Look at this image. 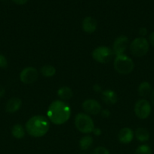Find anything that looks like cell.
<instances>
[{
	"label": "cell",
	"mask_w": 154,
	"mask_h": 154,
	"mask_svg": "<svg viewBox=\"0 0 154 154\" xmlns=\"http://www.w3.org/2000/svg\"><path fill=\"white\" fill-rule=\"evenodd\" d=\"M22 105V101L19 98L14 97L8 101L5 106V111L9 114H13L17 112L21 108Z\"/></svg>",
	"instance_id": "5bb4252c"
},
{
	"label": "cell",
	"mask_w": 154,
	"mask_h": 154,
	"mask_svg": "<svg viewBox=\"0 0 154 154\" xmlns=\"http://www.w3.org/2000/svg\"><path fill=\"white\" fill-rule=\"evenodd\" d=\"M103 102L107 105H115L118 101V96L116 92L112 90H106L102 92L101 96Z\"/></svg>",
	"instance_id": "4fadbf2b"
},
{
	"label": "cell",
	"mask_w": 154,
	"mask_h": 154,
	"mask_svg": "<svg viewBox=\"0 0 154 154\" xmlns=\"http://www.w3.org/2000/svg\"><path fill=\"white\" fill-rule=\"evenodd\" d=\"M93 138L90 135H85L82 137L79 141V147L82 150L85 151L88 150L93 144Z\"/></svg>",
	"instance_id": "ac0fdd59"
},
{
	"label": "cell",
	"mask_w": 154,
	"mask_h": 154,
	"mask_svg": "<svg viewBox=\"0 0 154 154\" xmlns=\"http://www.w3.org/2000/svg\"><path fill=\"white\" fill-rule=\"evenodd\" d=\"M39 78V72L34 67H27L21 71L20 79L25 84H31L36 81Z\"/></svg>",
	"instance_id": "ba28073f"
},
{
	"label": "cell",
	"mask_w": 154,
	"mask_h": 154,
	"mask_svg": "<svg viewBox=\"0 0 154 154\" xmlns=\"http://www.w3.org/2000/svg\"><path fill=\"white\" fill-rule=\"evenodd\" d=\"M57 96L62 101H66L72 97L73 93L69 87H62L57 90Z\"/></svg>",
	"instance_id": "9a60e30c"
},
{
	"label": "cell",
	"mask_w": 154,
	"mask_h": 154,
	"mask_svg": "<svg viewBox=\"0 0 154 154\" xmlns=\"http://www.w3.org/2000/svg\"><path fill=\"white\" fill-rule=\"evenodd\" d=\"M149 49V42L145 38L139 37L131 42L130 45V51L133 55L136 57H143L146 55Z\"/></svg>",
	"instance_id": "5b68a950"
},
{
	"label": "cell",
	"mask_w": 154,
	"mask_h": 154,
	"mask_svg": "<svg viewBox=\"0 0 154 154\" xmlns=\"http://www.w3.org/2000/svg\"><path fill=\"white\" fill-rule=\"evenodd\" d=\"M75 126L80 132L84 134L91 133L95 129V124L91 117L83 113H79L75 116Z\"/></svg>",
	"instance_id": "277c9868"
},
{
	"label": "cell",
	"mask_w": 154,
	"mask_h": 154,
	"mask_svg": "<svg viewBox=\"0 0 154 154\" xmlns=\"http://www.w3.org/2000/svg\"><path fill=\"white\" fill-rule=\"evenodd\" d=\"M98 23L97 20L92 17H86L84 18L82 23L83 31L87 33H93L96 31Z\"/></svg>",
	"instance_id": "7c38bea8"
},
{
	"label": "cell",
	"mask_w": 154,
	"mask_h": 154,
	"mask_svg": "<svg viewBox=\"0 0 154 154\" xmlns=\"http://www.w3.org/2000/svg\"><path fill=\"white\" fill-rule=\"evenodd\" d=\"M5 93V88L2 87V86L0 85V98L3 97Z\"/></svg>",
	"instance_id": "f546056e"
},
{
	"label": "cell",
	"mask_w": 154,
	"mask_h": 154,
	"mask_svg": "<svg viewBox=\"0 0 154 154\" xmlns=\"http://www.w3.org/2000/svg\"><path fill=\"white\" fill-rule=\"evenodd\" d=\"M93 90H94V91L99 93V92L101 91V86L98 85V84H95V85H94V87H93Z\"/></svg>",
	"instance_id": "f1b7e54d"
},
{
	"label": "cell",
	"mask_w": 154,
	"mask_h": 154,
	"mask_svg": "<svg viewBox=\"0 0 154 154\" xmlns=\"http://www.w3.org/2000/svg\"><path fill=\"white\" fill-rule=\"evenodd\" d=\"M114 69L118 73L122 75H128L133 71L134 68V63L133 60L128 56L122 55L116 56L113 63Z\"/></svg>",
	"instance_id": "3957f363"
},
{
	"label": "cell",
	"mask_w": 154,
	"mask_h": 154,
	"mask_svg": "<svg viewBox=\"0 0 154 154\" xmlns=\"http://www.w3.org/2000/svg\"><path fill=\"white\" fill-rule=\"evenodd\" d=\"M91 154H110V151L104 147H98L92 151Z\"/></svg>",
	"instance_id": "7402d4cb"
},
{
	"label": "cell",
	"mask_w": 154,
	"mask_h": 154,
	"mask_svg": "<svg viewBox=\"0 0 154 154\" xmlns=\"http://www.w3.org/2000/svg\"><path fill=\"white\" fill-rule=\"evenodd\" d=\"M47 116L48 120L54 124L62 125L67 122L70 117V107L63 101L55 100L48 106Z\"/></svg>",
	"instance_id": "6da1fadb"
},
{
	"label": "cell",
	"mask_w": 154,
	"mask_h": 154,
	"mask_svg": "<svg viewBox=\"0 0 154 154\" xmlns=\"http://www.w3.org/2000/svg\"><path fill=\"white\" fill-rule=\"evenodd\" d=\"M15 4L17 5H24L29 1V0H12Z\"/></svg>",
	"instance_id": "4316f807"
},
{
	"label": "cell",
	"mask_w": 154,
	"mask_h": 154,
	"mask_svg": "<svg viewBox=\"0 0 154 154\" xmlns=\"http://www.w3.org/2000/svg\"><path fill=\"white\" fill-rule=\"evenodd\" d=\"M129 44L128 38L125 35H120L114 41L113 44V54L116 56L124 54Z\"/></svg>",
	"instance_id": "9c48e42d"
},
{
	"label": "cell",
	"mask_w": 154,
	"mask_h": 154,
	"mask_svg": "<svg viewBox=\"0 0 154 154\" xmlns=\"http://www.w3.org/2000/svg\"><path fill=\"white\" fill-rule=\"evenodd\" d=\"M11 134L14 138L17 139H22L25 135V132L22 125L19 123L14 125L11 129Z\"/></svg>",
	"instance_id": "d6986e66"
},
{
	"label": "cell",
	"mask_w": 154,
	"mask_h": 154,
	"mask_svg": "<svg viewBox=\"0 0 154 154\" xmlns=\"http://www.w3.org/2000/svg\"><path fill=\"white\" fill-rule=\"evenodd\" d=\"M113 50L107 46H99L92 51V58L100 63H107L113 57Z\"/></svg>",
	"instance_id": "8992f818"
},
{
	"label": "cell",
	"mask_w": 154,
	"mask_h": 154,
	"mask_svg": "<svg viewBox=\"0 0 154 154\" xmlns=\"http://www.w3.org/2000/svg\"><path fill=\"white\" fill-rule=\"evenodd\" d=\"M92 132H93L95 135L99 136V135H101V133H102V131H101V129H100V128H95Z\"/></svg>",
	"instance_id": "484cf974"
},
{
	"label": "cell",
	"mask_w": 154,
	"mask_h": 154,
	"mask_svg": "<svg viewBox=\"0 0 154 154\" xmlns=\"http://www.w3.org/2000/svg\"><path fill=\"white\" fill-rule=\"evenodd\" d=\"M27 133L35 138L42 137L48 132L50 123L44 116L36 115L29 119L25 125Z\"/></svg>",
	"instance_id": "7a4b0ae2"
},
{
	"label": "cell",
	"mask_w": 154,
	"mask_h": 154,
	"mask_svg": "<svg viewBox=\"0 0 154 154\" xmlns=\"http://www.w3.org/2000/svg\"><path fill=\"white\" fill-rule=\"evenodd\" d=\"M80 154H86V153H80Z\"/></svg>",
	"instance_id": "1f68e13d"
},
{
	"label": "cell",
	"mask_w": 154,
	"mask_h": 154,
	"mask_svg": "<svg viewBox=\"0 0 154 154\" xmlns=\"http://www.w3.org/2000/svg\"><path fill=\"white\" fill-rule=\"evenodd\" d=\"M150 99H151V102H152V105H153V106H154V90H152V93H151Z\"/></svg>",
	"instance_id": "4dcf8cb0"
},
{
	"label": "cell",
	"mask_w": 154,
	"mask_h": 154,
	"mask_svg": "<svg viewBox=\"0 0 154 154\" xmlns=\"http://www.w3.org/2000/svg\"><path fill=\"white\" fill-rule=\"evenodd\" d=\"M41 73L45 78H51L56 73L55 68L51 65H45L40 69Z\"/></svg>",
	"instance_id": "ffe728a7"
},
{
	"label": "cell",
	"mask_w": 154,
	"mask_h": 154,
	"mask_svg": "<svg viewBox=\"0 0 154 154\" xmlns=\"http://www.w3.org/2000/svg\"><path fill=\"white\" fill-rule=\"evenodd\" d=\"M101 116H102L103 117H104V118H107V117H109L110 116V111L107 109L102 110V111H101Z\"/></svg>",
	"instance_id": "d4e9b609"
},
{
	"label": "cell",
	"mask_w": 154,
	"mask_h": 154,
	"mask_svg": "<svg viewBox=\"0 0 154 154\" xmlns=\"http://www.w3.org/2000/svg\"><path fill=\"white\" fill-rule=\"evenodd\" d=\"M82 108L85 112L91 115H97L101 111V105L95 99H86L82 103Z\"/></svg>",
	"instance_id": "30bf717a"
},
{
	"label": "cell",
	"mask_w": 154,
	"mask_h": 154,
	"mask_svg": "<svg viewBox=\"0 0 154 154\" xmlns=\"http://www.w3.org/2000/svg\"><path fill=\"white\" fill-rule=\"evenodd\" d=\"M134 132L128 127L122 128L118 134V139L122 144H129L134 138Z\"/></svg>",
	"instance_id": "8fae6325"
},
{
	"label": "cell",
	"mask_w": 154,
	"mask_h": 154,
	"mask_svg": "<svg viewBox=\"0 0 154 154\" xmlns=\"http://www.w3.org/2000/svg\"><path fill=\"white\" fill-rule=\"evenodd\" d=\"M138 33L140 35V37L144 38V36L146 35V34H147V29H146V27H141V28H140V29H139Z\"/></svg>",
	"instance_id": "cb8c5ba5"
},
{
	"label": "cell",
	"mask_w": 154,
	"mask_h": 154,
	"mask_svg": "<svg viewBox=\"0 0 154 154\" xmlns=\"http://www.w3.org/2000/svg\"><path fill=\"white\" fill-rule=\"evenodd\" d=\"M134 135H135L137 140H138L140 142H145L149 139V133L147 129H146L145 128H137L136 129Z\"/></svg>",
	"instance_id": "e0dca14e"
},
{
	"label": "cell",
	"mask_w": 154,
	"mask_h": 154,
	"mask_svg": "<svg viewBox=\"0 0 154 154\" xmlns=\"http://www.w3.org/2000/svg\"><path fill=\"white\" fill-rule=\"evenodd\" d=\"M134 113L139 119L144 120L149 116L151 113V105L146 99H140L134 105Z\"/></svg>",
	"instance_id": "52a82bcc"
},
{
	"label": "cell",
	"mask_w": 154,
	"mask_h": 154,
	"mask_svg": "<svg viewBox=\"0 0 154 154\" xmlns=\"http://www.w3.org/2000/svg\"><path fill=\"white\" fill-rule=\"evenodd\" d=\"M134 154H152V150L146 144H142L136 149Z\"/></svg>",
	"instance_id": "44dd1931"
},
{
	"label": "cell",
	"mask_w": 154,
	"mask_h": 154,
	"mask_svg": "<svg viewBox=\"0 0 154 154\" xmlns=\"http://www.w3.org/2000/svg\"><path fill=\"white\" fill-rule=\"evenodd\" d=\"M8 66V61L6 57L2 54H0V68L5 69Z\"/></svg>",
	"instance_id": "603a6c76"
},
{
	"label": "cell",
	"mask_w": 154,
	"mask_h": 154,
	"mask_svg": "<svg viewBox=\"0 0 154 154\" xmlns=\"http://www.w3.org/2000/svg\"><path fill=\"white\" fill-rule=\"evenodd\" d=\"M152 91V87H151L150 84L147 81H143L139 85L138 89H137V92L138 94L142 97H146L149 96Z\"/></svg>",
	"instance_id": "2e32d148"
},
{
	"label": "cell",
	"mask_w": 154,
	"mask_h": 154,
	"mask_svg": "<svg viewBox=\"0 0 154 154\" xmlns=\"http://www.w3.org/2000/svg\"><path fill=\"white\" fill-rule=\"evenodd\" d=\"M149 43H150L152 46H154V32L149 35Z\"/></svg>",
	"instance_id": "83f0119b"
}]
</instances>
